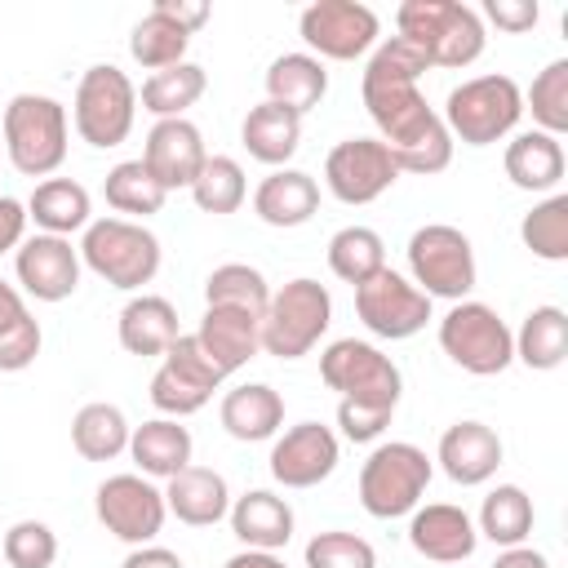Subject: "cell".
I'll return each instance as SVG.
<instances>
[{"label":"cell","instance_id":"1","mask_svg":"<svg viewBox=\"0 0 568 568\" xmlns=\"http://www.w3.org/2000/svg\"><path fill=\"white\" fill-rule=\"evenodd\" d=\"M368 120L377 124V142L390 151L399 173H417V178H435L453 164V138L439 120V111L426 102V93L413 89H373L359 93Z\"/></svg>","mask_w":568,"mask_h":568},{"label":"cell","instance_id":"2","mask_svg":"<svg viewBox=\"0 0 568 568\" xmlns=\"http://www.w3.org/2000/svg\"><path fill=\"white\" fill-rule=\"evenodd\" d=\"M395 36H404L408 44H417L426 53L430 67L444 71H462L470 62H479L488 31L484 18L462 4V0H404L395 9Z\"/></svg>","mask_w":568,"mask_h":568},{"label":"cell","instance_id":"3","mask_svg":"<svg viewBox=\"0 0 568 568\" xmlns=\"http://www.w3.org/2000/svg\"><path fill=\"white\" fill-rule=\"evenodd\" d=\"M439 120H444L453 142L493 146L501 138H510L515 124L524 120V89L510 75H501V71L470 75L457 89H448Z\"/></svg>","mask_w":568,"mask_h":568},{"label":"cell","instance_id":"4","mask_svg":"<svg viewBox=\"0 0 568 568\" xmlns=\"http://www.w3.org/2000/svg\"><path fill=\"white\" fill-rule=\"evenodd\" d=\"M4 155L22 178H49L67 160V138L71 120L67 106L49 93H13L0 120Z\"/></svg>","mask_w":568,"mask_h":568},{"label":"cell","instance_id":"5","mask_svg":"<svg viewBox=\"0 0 568 568\" xmlns=\"http://www.w3.org/2000/svg\"><path fill=\"white\" fill-rule=\"evenodd\" d=\"M160 240L129 217H93L80 235V266H89L111 288L138 293L160 275Z\"/></svg>","mask_w":568,"mask_h":568},{"label":"cell","instance_id":"6","mask_svg":"<svg viewBox=\"0 0 568 568\" xmlns=\"http://www.w3.org/2000/svg\"><path fill=\"white\" fill-rule=\"evenodd\" d=\"M430 475H435V466H430L426 448H417L408 439L377 444L359 466V506L373 519L413 515L422 506V497H426Z\"/></svg>","mask_w":568,"mask_h":568},{"label":"cell","instance_id":"7","mask_svg":"<svg viewBox=\"0 0 568 568\" xmlns=\"http://www.w3.org/2000/svg\"><path fill=\"white\" fill-rule=\"evenodd\" d=\"M333 324V297L320 280L297 275L284 288L271 293L262 315V351L275 359H302L320 346V337Z\"/></svg>","mask_w":568,"mask_h":568},{"label":"cell","instance_id":"8","mask_svg":"<svg viewBox=\"0 0 568 568\" xmlns=\"http://www.w3.org/2000/svg\"><path fill=\"white\" fill-rule=\"evenodd\" d=\"M320 377L346 404H364V408H377L390 417H395L399 395H404V377H399L395 359L382 355L373 342H359V337L328 342L320 351Z\"/></svg>","mask_w":568,"mask_h":568},{"label":"cell","instance_id":"9","mask_svg":"<svg viewBox=\"0 0 568 568\" xmlns=\"http://www.w3.org/2000/svg\"><path fill=\"white\" fill-rule=\"evenodd\" d=\"M133 120H138V84L115 62H93L71 98V124L80 142L111 151L133 133Z\"/></svg>","mask_w":568,"mask_h":568},{"label":"cell","instance_id":"10","mask_svg":"<svg viewBox=\"0 0 568 568\" xmlns=\"http://www.w3.org/2000/svg\"><path fill=\"white\" fill-rule=\"evenodd\" d=\"M408 280L435 302H466L479 266H475V244L466 231L448 226V222H426L408 235Z\"/></svg>","mask_w":568,"mask_h":568},{"label":"cell","instance_id":"11","mask_svg":"<svg viewBox=\"0 0 568 568\" xmlns=\"http://www.w3.org/2000/svg\"><path fill=\"white\" fill-rule=\"evenodd\" d=\"M439 351L470 377H497L515 364V333L488 302H453L439 320Z\"/></svg>","mask_w":568,"mask_h":568},{"label":"cell","instance_id":"12","mask_svg":"<svg viewBox=\"0 0 568 568\" xmlns=\"http://www.w3.org/2000/svg\"><path fill=\"white\" fill-rule=\"evenodd\" d=\"M297 36L306 40V53L320 62H355L377 49L382 18L359 0H315L297 18Z\"/></svg>","mask_w":568,"mask_h":568},{"label":"cell","instance_id":"13","mask_svg":"<svg viewBox=\"0 0 568 568\" xmlns=\"http://www.w3.org/2000/svg\"><path fill=\"white\" fill-rule=\"evenodd\" d=\"M93 515L98 524L124 541V546H151L169 519L164 506V488H155V479L129 470V475H106L93 493Z\"/></svg>","mask_w":568,"mask_h":568},{"label":"cell","instance_id":"14","mask_svg":"<svg viewBox=\"0 0 568 568\" xmlns=\"http://www.w3.org/2000/svg\"><path fill=\"white\" fill-rule=\"evenodd\" d=\"M355 315L359 324L373 333V337H386V342H404L413 333L426 328L430 320V297L399 271L382 266L373 280H364L355 288Z\"/></svg>","mask_w":568,"mask_h":568},{"label":"cell","instance_id":"15","mask_svg":"<svg viewBox=\"0 0 568 568\" xmlns=\"http://www.w3.org/2000/svg\"><path fill=\"white\" fill-rule=\"evenodd\" d=\"M399 182L390 151L377 138H346L324 155V186L342 204H373Z\"/></svg>","mask_w":568,"mask_h":568},{"label":"cell","instance_id":"16","mask_svg":"<svg viewBox=\"0 0 568 568\" xmlns=\"http://www.w3.org/2000/svg\"><path fill=\"white\" fill-rule=\"evenodd\" d=\"M342 444L324 422H297L271 444V479L280 488H315L337 470Z\"/></svg>","mask_w":568,"mask_h":568},{"label":"cell","instance_id":"17","mask_svg":"<svg viewBox=\"0 0 568 568\" xmlns=\"http://www.w3.org/2000/svg\"><path fill=\"white\" fill-rule=\"evenodd\" d=\"M13 275L18 293L36 302H67L80 288V248L62 235H31L13 253Z\"/></svg>","mask_w":568,"mask_h":568},{"label":"cell","instance_id":"18","mask_svg":"<svg viewBox=\"0 0 568 568\" xmlns=\"http://www.w3.org/2000/svg\"><path fill=\"white\" fill-rule=\"evenodd\" d=\"M138 160L151 169V178L164 191H191V182L200 178V169L209 160V146H204V133L186 115L182 120H155Z\"/></svg>","mask_w":568,"mask_h":568},{"label":"cell","instance_id":"19","mask_svg":"<svg viewBox=\"0 0 568 568\" xmlns=\"http://www.w3.org/2000/svg\"><path fill=\"white\" fill-rule=\"evenodd\" d=\"M501 457H506L501 435H497L493 426L475 422V417L453 422V426L439 435V448H435L439 470H444L453 484H462V488H479V484H488V479L497 475Z\"/></svg>","mask_w":568,"mask_h":568},{"label":"cell","instance_id":"20","mask_svg":"<svg viewBox=\"0 0 568 568\" xmlns=\"http://www.w3.org/2000/svg\"><path fill=\"white\" fill-rule=\"evenodd\" d=\"M408 546L430 564H466L479 546V532L462 506L426 501L408 515Z\"/></svg>","mask_w":568,"mask_h":568},{"label":"cell","instance_id":"21","mask_svg":"<svg viewBox=\"0 0 568 568\" xmlns=\"http://www.w3.org/2000/svg\"><path fill=\"white\" fill-rule=\"evenodd\" d=\"M195 337L209 351V359L222 368V377L240 373L253 355H262V320L235 306H204Z\"/></svg>","mask_w":568,"mask_h":568},{"label":"cell","instance_id":"22","mask_svg":"<svg viewBox=\"0 0 568 568\" xmlns=\"http://www.w3.org/2000/svg\"><path fill=\"white\" fill-rule=\"evenodd\" d=\"M164 506L186 528H213L231 510V488L213 466H186L173 479H164Z\"/></svg>","mask_w":568,"mask_h":568},{"label":"cell","instance_id":"23","mask_svg":"<svg viewBox=\"0 0 568 568\" xmlns=\"http://www.w3.org/2000/svg\"><path fill=\"white\" fill-rule=\"evenodd\" d=\"M231 532L244 550H284L293 541V506L271 488H248L244 497H231Z\"/></svg>","mask_w":568,"mask_h":568},{"label":"cell","instance_id":"24","mask_svg":"<svg viewBox=\"0 0 568 568\" xmlns=\"http://www.w3.org/2000/svg\"><path fill=\"white\" fill-rule=\"evenodd\" d=\"M217 422L231 439L240 444H262V439H275L284 430V399L275 386L266 382H244V386H231L222 395V408H217Z\"/></svg>","mask_w":568,"mask_h":568},{"label":"cell","instance_id":"25","mask_svg":"<svg viewBox=\"0 0 568 568\" xmlns=\"http://www.w3.org/2000/svg\"><path fill=\"white\" fill-rule=\"evenodd\" d=\"M315 209H320V182L302 169H271L253 191V213L280 231L306 226Z\"/></svg>","mask_w":568,"mask_h":568},{"label":"cell","instance_id":"26","mask_svg":"<svg viewBox=\"0 0 568 568\" xmlns=\"http://www.w3.org/2000/svg\"><path fill=\"white\" fill-rule=\"evenodd\" d=\"M501 169L506 178L519 186V191H559L564 182V169H568V155H564V142L541 133V129H528V133H515L501 151Z\"/></svg>","mask_w":568,"mask_h":568},{"label":"cell","instance_id":"27","mask_svg":"<svg viewBox=\"0 0 568 568\" xmlns=\"http://www.w3.org/2000/svg\"><path fill=\"white\" fill-rule=\"evenodd\" d=\"M178 311L169 297L160 293H138L120 306V320H115V337L129 355H164L173 342H178Z\"/></svg>","mask_w":568,"mask_h":568},{"label":"cell","instance_id":"28","mask_svg":"<svg viewBox=\"0 0 568 568\" xmlns=\"http://www.w3.org/2000/svg\"><path fill=\"white\" fill-rule=\"evenodd\" d=\"M191 453H195L191 430L173 417H151L129 435V457L146 479H173L178 470L191 466Z\"/></svg>","mask_w":568,"mask_h":568},{"label":"cell","instance_id":"29","mask_svg":"<svg viewBox=\"0 0 568 568\" xmlns=\"http://www.w3.org/2000/svg\"><path fill=\"white\" fill-rule=\"evenodd\" d=\"M27 222L40 226V235H62L71 240L93 222V200L75 178H44L27 195Z\"/></svg>","mask_w":568,"mask_h":568},{"label":"cell","instance_id":"30","mask_svg":"<svg viewBox=\"0 0 568 568\" xmlns=\"http://www.w3.org/2000/svg\"><path fill=\"white\" fill-rule=\"evenodd\" d=\"M240 142L257 164L288 169V160L302 146V115H293L275 102H257V106H248V115L240 124Z\"/></svg>","mask_w":568,"mask_h":568},{"label":"cell","instance_id":"31","mask_svg":"<svg viewBox=\"0 0 568 568\" xmlns=\"http://www.w3.org/2000/svg\"><path fill=\"white\" fill-rule=\"evenodd\" d=\"M328 93V71L315 53H280L266 67V102L306 115L311 106H320Z\"/></svg>","mask_w":568,"mask_h":568},{"label":"cell","instance_id":"32","mask_svg":"<svg viewBox=\"0 0 568 568\" xmlns=\"http://www.w3.org/2000/svg\"><path fill=\"white\" fill-rule=\"evenodd\" d=\"M515 359L532 373H555L568 359V315L564 306H532L515 333Z\"/></svg>","mask_w":568,"mask_h":568},{"label":"cell","instance_id":"33","mask_svg":"<svg viewBox=\"0 0 568 568\" xmlns=\"http://www.w3.org/2000/svg\"><path fill=\"white\" fill-rule=\"evenodd\" d=\"M129 417L120 413V404L106 399H93L71 417V448L84 462H115L120 453H129Z\"/></svg>","mask_w":568,"mask_h":568},{"label":"cell","instance_id":"34","mask_svg":"<svg viewBox=\"0 0 568 568\" xmlns=\"http://www.w3.org/2000/svg\"><path fill=\"white\" fill-rule=\"evenodd\" d=\"M209 89V75L200 62H178V67H164V71H151L138 89V102L142 111H151L155 120H182Z\"/></svg>","mask_w":568,"mask_h":568},{"label":"cell","instance_id":"35","mask_svg":"<svg viewBox=\"0 0 568 568\" xmlns=\"http://www.w3.org/2000/svg\"><path fill=\"white\" fill-rule=\"evenodd\" d=\"M532 519H537L532 497H528L519 484H497V488H488V497H484V506H479L475 532L506 550V546H524V541H528Z\"/></svg>","mask_w":568,"mask_h":568},{"label":"cell","instance_id":"36","mask_svg":"<svg viewBox=\"0 0 568 568\" xmlns=\"http://www.w3.org/2000/svg\"><path fill=\"white\" fill-rule=\"evenodd\" d=\"M102 195L115 209V217H129V222H142V217L160 213L164 200H169V191L151 178V169L142 160H120L115 169H106Z\"/></svg>","mask_w":568,"mask_h":568},{"label":"cell","instance_id":"37","mask_svg":"<svg viewBox=\"0 0 568 568\" xmlns=\"http://www.w3.org/2000/svg\"><path fill=\"white\" fill-rule=\"evenodd\" d=\"M426 71H430V62H426V53L417 44H408L404 36H386V40H377V49L364 62L359 93H373V89H413Z\"/></svg>","mask_w":568,"mask_h":568},{"label":"cell","instance_id":"38","mask_svg":"<svg viewBox=\"0 0 568 568\" xmlns=\"http://www.w3.org/2000/svg\"><path fill=\"white\" fill-rule=\"evenodd\" d=\"M382 266H386V244H382V235L373 226H342V231H333V240H328V271L342 284L359 288Z\"/></svg>","mask_w":568,"mask_h":568},{"label":"cell","instance_id":"39","mask_svg":"<svg viewBox=\"0 0 568 568\" xmlns=\"http://www.w3.org/2000/svg\"><path fill=\"white\" fill-rule=\"evenodd\" d=\"M266 302H271V284L248 262H222L204 280V306H235V311H248L262 320Z\"/></svg>","mask_w":568,"mask_h":568},{"label":"cell","instance_id":"40","mask_svg":"<svg viewBox=\"0 0 568 568\" xmlns=\"http://www.w3.org/2000/svg\"><path fill=\"white\" fill-rule=\"evenodd\" d=\"M519 240L541 262H568V195L550 191L541 204H532L519 222Z\"/></svg>","mask_w":568,"mask_h":568},{"label":"cell","instance_id":"41","mask_svg":"<svg viewBox=\"0 0 568 568\" xmlns=\"http://www.w3.org/2000/svg\"><path fill=\"white\" fill-rule=\"evenodd\" d=\"M186 44H191V31H182L178 22H169L155 9L146 18H138L133 22V36H129V53L146 71H164V67L186 62Z\"/></svg>","mask_w":568,"mask_h":568},{"label":"cell","instance_id":"42","mask_svg":"<svg viewBox=\"0 0 568 568\" xmlns=\"http://www.w3.org/2000/svg\"><path fill=\"white\" fill-rule=\"evenodd\" d=\"M191 200L200 213H213V217H226L235 213L244 200H248V182H244V169L240 160L231 155H209L200 178L191 182Z\"/></svg>","mask_w":568,"mask_h":568},{"label":"cell","instance_id":"43","mask_svg":"<svg viewBox=\"0 0 568 568\" xmlns=\"http://www.w3.org/2000/svg\"><path fill=\"white\" fill-rule=\"evenodd\" d=\"M524 111H532V124L541 133L550 138L568 133V58H555L532 75L524 93Z\"/></svg>","mask_w":568,"mask_h":568},{"label":"cell","instance_id":"44","mask_svg":"<svg viewBox=\"0 0 568 568\" xmlns=\"http://www.w3.org/2000/svg\"><path fill=\"white\" fill-rule=\"evenodd\" d=\"M0 555L9 568H53L58 559V532L44 519H18L0 537Z\"/></svg>","mask_w":568,"mask_h":568},{"label":"cell","instance_id":"45","mask_svg":"<svg viewBox=\"0 0 568 568\" xmlns=\"http://www.w3.org/2000/svg\"><path fill=\"white\" fill-rule=\"evenodd\" d=\"M306 568H377V550L359 532L328 528L306 541Z\"/></svg>","mask_w":568,"mask_h":568},{"label":"cell","instance_id":"46","mask_svg":"<svg viewBox=\"0 0 568 568\" xmlns=\"http://www.w3.org/2000/svg\"><path fill=\"white\" fill-rule=\"evenodd\" d=\"M209 399H213V395H209L204 386H195L191 377H182V373H178V368H169L164 359H160V368L151 373V404H155V413H160V417L182 422V417L200 413Z\"/></svg>","mask_w":568,"mask_h":568},{"label":"cell","instance_id":"47","mask_svg":"<svg viewBox=\"0 0 568 568\" xmlns=\"http://www.w3.org/2000/svg\"><path fill=\"white\" fill-rule=\"evenodd\" d=\"M160 359H164L169 368H178L182 377H191L195 386H204L209 395H213V390L226 382V377H222V368L209 359V351L200 346V337H195V333H178V342H173V346H169Z\"/></svg>","mask_w":568,"mask_h":568},{"label":"cell","instance_id":"48","mask_svg":"<svg viewBox=\"0 0 568 568\" xmlns=\"http://www.w3.org/2000/svg\"><path fill=\"white\" fill-rule=\"evenodd\" d=\"M40 342H44V333H40V324H36L31 311L18 315V320H9V324L0 328V373H22V368H31L36 355H40Z\"/></svg>","mask_w":568,"mask_h":568},{"label":"cell","instance_id":"49","mask_svg":"<svg viewBox=\"0 0 568 568\" xmlns=\"http://www.w3.org/2000/svg\"><path fill=\"white\" fill-rule=\"evenodd\" d=\"M484 18H488L497 31L524 36V31H532V27H537L541 4H537V0H484Z\"/></svg>","mask_w":568,"mask_h":568},{"label":"cell","instance_id":"50","mask_svg":"<svg viewBox=\"0 0 568 568\" xmlns=\"http://www.w3.org/2000/svg\"><path fill=\"white\" fill-rule=\"evenodd\" d=\"M151 9H155V13H164L169 22H178V27H182V31H191V36L213 18L209 0H155Z\"/></svg>","mask_w":568,"mask_h":568},{"label":"cell","instance_id":"51","mask_svg":"<svg viewBox=\"0 0 568 568\" xmlns=\"http://www.w3.org/2000/svg\"><path fill=\"white\" fill-rule=\"evenodd\" d=\"M22 240H27V204L0 195V253H18Z\"/></svg>","mask_w":568,"mask_h":568},{"label":"cell","instance_id":"52","mask_svg":"<svg viewBox=\"0 0 568 568\" xmlns=\"http://www.w3.org/2000/svg\"><path fill=\"white\" fill-rule=\"evenodd\" d=\"M120 568H186L182 564V555L178 550H169V546H133L129 555H124V564Z\"/></svg>","mask_w":568,"mask_h":568},{"label":"cell","instance_id":"53","mask_svg":"<svg viewBox=\"0 0 568 568\" xmlns=\"http://www.w3.org/2000/svg\"><path fill=\"white\" fill-rule=\"evenodd\" d=\"M493 568H550V559L541 550H532V546H506L493 559Z\"/></svg>","mask_w":568,"mask_h":568},{"label":"cell","instance_id":"54","mask_svg":"<svg viewBox=\"0 0 568 568\" xmlns=\"http://www.w3.org/2000/svg\"><path fill=\"white\" fill-rule=\"evenodd\" d=\"M222 568H288V564L280 559V550H240Z\"/></svg>","mask_w":568,"mask_h":568},{"label":"cell","instance_id":"55","mask_svg":"<svg viewBox=\"0 0 568 568\" xmlns=\"http://www.w3.org/2000/svg\"><path fill=\"white\" fill-rule=\"evenodd\" d=\"M18 315H27V297L18 293V284L0 280V328H4L9 320H18Z\"/></svg>","mask_w":568,"mask_h":568}]
</instances>
